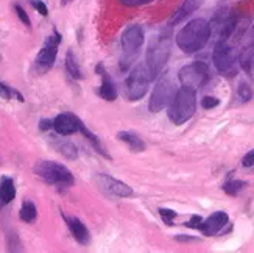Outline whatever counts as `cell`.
<instances>
[{
  "label": "cell",
  "instance_id": "obj_20",
  "mask_svg": "<svg viewBox=\"0 0 254 253\" xmlns=\"http://www.w3.org/2000/svg\"><path fill=\"white\" fill-rule=\"evenodd\" d=\"M65 71H67V74L75 80L83 79V74H81V69L78 66V61H76L73 52H70V50L67 52V55H65Z\"/></svg>",
  "mask_w": 254,
  "mask_h": 253
},
{
  "label": "cell",
  "instance_id": "obj_1",
  "mask_svg": "<svg viewBox=\"0 0 254 253\" xmlns=\"http://www.w3.org/2000/svg\"><path fill=\"white\" fill-rule=\"evenodd\" d=\"M212 36L211 24L204 19H193L176 35V46L184 53H196L206 47Z\"/></svg>",
  "mask_w": 254,
  "mask_h": 253
},
{
  "label": "cell",
  "instance_id": "obj_25",
  "mask_svg": "<svg viewBox=\"0 0 254 253\" xmlns=\"http://www.w3.org/2000/svg\"><path fill=\"white\" fill-rule=\"evenodd\" d=\"M159 214L162 217V221L167 224V225H173V219L176 217V213L173 210H165V208H161Z\"/></svg>",
  "mask_w": 254,
  "mask_h": 253
},
{
  "label": "cell",
  "instance_id": "obj_26",
  "mask_svg": "<svg viewBox=\"0 0 254 253\" xmlns=\"http://www.w3.org/2000/svg\"><path fill=\"white\" fill-rule=\"evenodd\" d=\"M218 103H220V100H218V98H215V97H204L203 100H201V106L204 109H212V108L218 106Z\"/></svg>",
  "mask_w": 254,
  "mask_h": 253
},
{
  "label": "cell",
  "instance_id": "obj_35",
  "mask_svg": "<svg viewBox=\"0 0 254 253\" xmlns=\"http://www.w3.org/2000/svg\"><path fill=\"white\" fill-rule=\"evenodd\" d=\"M253 41H254V27H253Z\"/></svg>",
  "mask_w": 254,
  "mask_h": 253
},
{
  "label": "cell",
  "instance_id": "obj_13",
  "mask_svg": "<svg viewBox=\"0 0 254 253\" xmlns=\"http://www.w3.org/2000/svg\"><path fill=\"white\" fill-rule=\"evenodd\" d=\"M95 72L102 77V86H100V91H98V94H100V97L105 98V100L114 102L116 98H117V87H116L113 79L105 71L103 64H98L97 68H95Z\"/></svg>",
  "mask_w": 254,
  "mask_h": 253
},
{
  "label": "cell",
  "instance_id": "obj_30",
  "mask_svg": "<svg viewBox=\"0 0 254 253\" xmlns=\"http://www.w3.org/2000/svg\"><path fill=\"white\" fill-rule=\"evenodd\" d=\"M13 94H16V91L9 89V87H8L6 84L0 83V97H2V98H5V100H9V98H11V95H13Z\"/></svg>",
  "mask_w": 254,
  "mask_h": 253
},
{
  "label": "cell",
  "instance_id": "obj_34",
  "mask_svg": "<svg viewBox=\"0 0 254 253\" xmlns=\"http://www.w3.org/2000/svg\"><path fill=\"white\" fill-rule=\"evenodd\" d=\"M70 2H72V0H61V5H67Z\"/></svg>",
  "mask_w": 254,
  "mask_h": 253
},
{
  "label": "cell",
  "instance_id": "obj_6",
  "mask_svg": "<svg viewBox=\"0 0 254 253\" xmlns=\"http://www.w3.org/2000/svg\"><path fill=\"white\" fill-rule=\"evenodd\" d=\"M215 69L226 77H234L237 74V55L234 47L228 41H217L212 53Z\"/></svg>",
  "mask_w": 254,
  "mask_h": 253
},
{
  "label": "cell",
  "instance_id": "obj_15",
  "mask_svg": "<svg viewBox=\"0 0 254 253\" xmlns=\"http://www.w3.org/2000/svg\"><path fill=\"white\" fill-rule=\"evenodd\" d=\"M65 222H67V227L70 230L72 236L75 238V241L81 246H87L91 241V235H89V230L86 228V225L76 217H65Z\"/></svg>",
  "mask_w": 254,
  "mask_h": 253
},
{
  "label": "cell",
  "instance_id": "obj_32",
  "mask_svg": "<svg viewBox=\"0 0 254 253\" xmlns=\"http://www.w3.org/2000/svg\"><path fill=\"white\" fill-rule=\"evenodd\" d=\"M201 222H203V219L200 217V216H193L189 222H186V227H189V228H200V225H201Z\"/></svg>",
  "mask_w": 254,
  "mask_h": 253
},
{
  "label": "cell",
  "instance_id": "obj_17",
  "mask_svg": "<svg viewBox=\"0 0 254 253\" xmlns=\"http://www.w3.org/2000/svg\"><path fill=\"white\" fill-rule=\"evenodd\" d=\"M237 60H239L240 68L245 71V74L250 79L254 80V41L250 42L247 47L242 49Z\"/></svg>",
  "mask_w": 254,
  "mask_h": 253
},
{
  "label": "cell",
  "instance_id": "obj_16",
  "mask_svg": "<svg viewBox=\"0 0 254 253\" xmlns=\"http://www.w3.org/2000/svg\"><path fill=\"white\" fill-rule=\"evenodd\" d=\"M201 3H203V0H184V3L176 9L172 14V17L169 19V25L173 27L176 24H180V22H183L184 19L189 17L193 11H196L198 8H200Z\"/></svg>",
  "mask_w": 254,
  "mask_h": 253
},
{
  "label": "cell",
  "instance_id": "obj_10",
  "mask_svg": "<svg viewBox=\"0 0 254 253\" xmlns=\"http://www.w3.org/2000/svg\"><path fill=\"white\" fill-rule=\"evenodd\" d=\"M61 44V35L58 31H53L52 35L46 39L42 49L39 50L38 57H36V69L44 74L47 72L52 66L55 64V60H57L58 55V49Z\"/></svg>",
  "mask_w": 254,
  "mask_h": 253
},
{
  "label": "cell",
  "instance_id": "obj_8",
  "mask_svg": "<svg viewBox=\"0 0 254 253\" xmlns=\"http://www.w3.org/2000/svg\"><path fill=\"white\" fill-rule=\"evenodd\" d=\"M176 86L173 83V80L170 79L169 75H164L158 80L156 86H154V89L151 92V97H150V103H148V108L151 113H159L162 111L164 108H167L170 105V102L173 100V97L176 94Z\"/></svg>",
  "mask_w": 254,
  "mask_h": 253
},
{
  "label": "cell",
  "instance_id": "obj_2",
  "mask_svg": "<svg viewBox=\"0 0 254 253\" xmlns=\"http://www.w3.org/2000/svg\"><path fill=\"white\" fill-rule=\"evenodd\" d=\"M172 53V33L169 30L161 31L156 35L147 49V69L150 72L151 80L158 79V75L164 71Z\"/></svg>",
  "mask_w": 254,
  "mask_h": 253
},
{
  "label": "cell",
  "instance_id": "obj_33",
  "mask_svg": "<svg viewBox=\"0 0 254 253\" xmlns=\"http://www.w3.org/2000/svg\"><path fill=\"white\" fill-rule=\"evenodd\" d=\"M39 128H41L42 131H44V130H50V128H53V120H49V119H44V120H41Z\"/></svg>",
  "mask_w": 254,
  "mask_h": 253
},
{
  "label": "cell",
  "instance_id": "obj_27",
  "mask_svg": "<svg viewBox=\"0 0 254 253\" xmlns=\"http://www.w3.org/2000/svg\"><path fill=\"white\" fill-rule=\"evenodd\" d=\"M120 3L125 6H142V5H148L154 0H119Z\"/></svg>",
  "mask_w": 254,
  "mask_h": 253
},
{
  "label": "cell",
  "instance_id": "obj_14",
  "mask_svg": "<svg viewBox=\"0 0 254 253\" xmlns=\"http://www.w3.org/2000/svg\"><path fill=\"white\" fill-rule=\"evenodd\" d=\"M100 183L103 188L108 192H111L113 195H117V197H131L132 195V189L127 183L116 180L113 177H109V175H100Z\"/></svg>",
  "mask_w": 254,
  "mask_h": 253
},
{
  "label": "cell",
  "instance_id": "obj_31",
  "mask_svg": "<svg viewBox=\"0 0 254 253\" xmlns=\"http://www.w3.org/2000/svg\"><path fill=\"white\" fill-rule=\"evenodd\" d=\"M242 164H244L245 168H251L254 166V150H250L247 155L244 157V160H242Z\"/></svg>",
  "mask_w": 254,
  "mask_h": 253
},
{
  "label": "cell",
  "instance_id": "obj_22",
  "mask_svg": "<svg viewBox=\"0 0 254 253\" xmlns=\"http://www.w3.org/2000/svg\"><path fill=\"white\" fill-rule=\"evenodd\" d=\"M55 147H57V150L61 152L65 158H69V160H75L76 158V149H75V146L72 144V142H69V141H58L57 144H55Z\"/></svg>",
  "mask_w": 254,
  "mask_h": 253
},
{
  "label": "cell",
  "instance_id": "obj_29",
  "mask_svg": "<svg viewBox=\"0 0 254 253\" xmlns=\"http://www.w3.org/2000/svg\"><path fill=\"white\" fill-rule=\"evenodd\" d=\"M14 9H16V13H17V16H19V19H20L22 22H24V24H25L27 27H30V17H28V14L25 13V9L22 8L20 5H16Z\"/></svg>",
  "mask_w": 254,
  "mask_h": 253
},
{
  "label": "cell",
  "instance_id": "obj_23",
  "mask_svg": "<svg viewBox=\"0 0 254 253\" xmlns=\"http://www.w3.org/2000/svg\"><path fill=\"white\" fill-rule=\"evenodd\" d=\"M247 186L245 181H242V180H229L223 184V191L228 194V195H237L242 189H244Z\"/></svg>",
  "mask_w": 254,
  "mask_h": 253
},
{
  "label": "cell",
  "instance_id": "obj_24",
  "mask_svg": "<svg viewBox=\"0 0 254 253\" xmlns=\"http://www.w3.org/2000/svg\"><path fill=\"white\" fill-rule=\"evenodd\" d=\"M237 94H239V97H240L244 102H250L251 98H253V89L250 87V84H247V83H240V84H239Z\"/></svg>",
  "mask_w": 254,
  "mask_h": 253
},
{
  "label": "cell",
  "instance_id": "obj_4",
  "mask_svg": "<svg viewBox=\"0 0 254 253\" xmlns=\"http://www.w3.org/2000/svg\"><path fill=\"white\" fill-rule=\"evenodd\" d=\"M122 58H120V69L127 71L139 57L140 49L143 46V31L140 25H129L122 33Z\"/></svg>",
  "mask_w": 254,
  "mask_h": 253
},
{
  "label": "cell",
  "instance_id": "obj_12",
  "mask_svg": "<svg viewBox=\"0 0 254 253\" xmlns=\"http://www.w3.org/2000/svg\"><path fill=\"white\" fill-rule=\"evenodd\" d=\"M228 222H229V216L225 211H217L209 216L207 219H204L198 230H200L204 236H215L222 232Z\"/></svg>",
  "mask_w": 254,
  "mask_h": 253
},
{
  "label": "cell",
  "instance_id": "obj_5",
  "mask_svg": "<svg viewBox=\"0 0 254 253\" xmlns=\"http://www.w3.org/2000/svg\"><path fill=\"white\" fill-rule=\"evenodd\" d=\"M35 172L38 173V177H41L42 180H46L47 183L55 184V186L69 188V186L75 183L72 172L65 166H63V164L55 163V161H49V160L39 161L35 168Z\"/></svg>",
  "mask_w": 254,
  "mask_h": 253
},
{
  "label": "cell",
  "instance_id": "obj_3",
  "mask_svg": "<svg viewBox=\"0 0 254 253\" xmlns=\"http://www.w3.org/2000/svg\"><path fill=\"white\" fill-rule=\"evenodd\" d=\"M196 109V95L195 91L181 87L176 91L173 100L169 105V119L175 125H181L187 122Z\"/></svg>",
  "mask_w": 254,
  "mask_h": 253
},
{
  "label": "cell",
  "instance_id": "obj_9",
  "mask_svg": "<svg viewBox=\"0 0 254 253\" xmlns=\"http://www.w3.org/2000/svg\"><path fill=\"white\" fill-rule=\"evenodd\" d=\"M178 79L183 87H187V89H192L196 92V89H200V87L209 80V68L203 61L187 64L180 71Z\"/></svg>",
  "mask_w": 254,
  "mask_h": 253
},
{
  "label": "cell",
  "instance_id": "obj_21",
  "mask_svg": "<svg viewBox=\"0 0 254 253\" xmlns=\"http://www.w3.org/2000/svg\"><path fill=\"white\" fill-rule=\"evenodd\" d=\"M19 216H20L22 221L27 222V224H30V222L35 221L36 216H38V210H36L35 203L30 202V200H25L24 203H22V208H20Z\"/></svg>",
  "mask_w": 254,
  "mask_h": 253
},
{
  "label": "cell",
  "instance_id": "obj_19",
  "mask_svg": "<svg viewBox=\"0 0 254 253\" xmlns=\"http://www.w3.org/2000/svg\"><path fill=\"white\" fill-rule=\"evenodd\" d=\"M117 139L124 141L132 152H143V150H145V142L142 141L140 136H137L136 133H132V131H119Z\"/></svg>",
  "mask_w": 254,
  "mask_h": 253
},
{
  "label": "cell",
  "instance_id": "obj_11",
  "mask_svg": "<svg viewBox=\"0 0 254 253\" xmlns=\"http://www.w3.org/2000/svg\"><path fill=\"white\" fill-rule=\"evenodd\" d=\"M81 120L72 113H63L53 119V128L61 136H69L80 131Z\"/></svg>",
  "mask_w": 254,
  "mask_h": 253
},
{
  "label": "cell",
  "instance_id": "obj_28",
  "mask_svg": "<svg viewBox=\"0 0 254 253\" xmlns=\"http://www.w3.org/2000/svg\"><path fill=\"white\" fill-rule=\"evenodd\" d=\"M31 5L35 6V9L38 11L39 14H42V16H47V14H49V8H47V5L44 3V2H41V0H31Z\"/></svg>",
  "mask_w": 254,
  "mask_h": 253
},
{
  "label": "cell",
  "instance_id": "obj_18",
  "mask_svg": "<svg viewBox=\"0 0 254 253\" xmlns=\"http://www.w3.org/2000/svg\"><path fill=\"white\" fill-rule=\"evenodd\" d=\"M14 197H16L14 181L8 177H3L2 181H0V208L13 202Z\"/></svg>",
  "mask_w": 254,
  "mask_h": 253
},
{
  "label": "cell",
  "instance_id": "obj_7",
  "mask_svg": "<svg viewBox=\"0 0 254 253\" xmlns=\"http://www.w3.org/2000/svg\"><path fill=\"white\" fill-rule=\"evenodd\" d=\"M151 82L150 72L147 69L145 64H137L134 69H132L125 83V91H127V97L132 102H137L140 98L145 97L148 86Z\"/></svg>",
  "mask_w": 254,
  "mask_h": 253
}]
</instances>
